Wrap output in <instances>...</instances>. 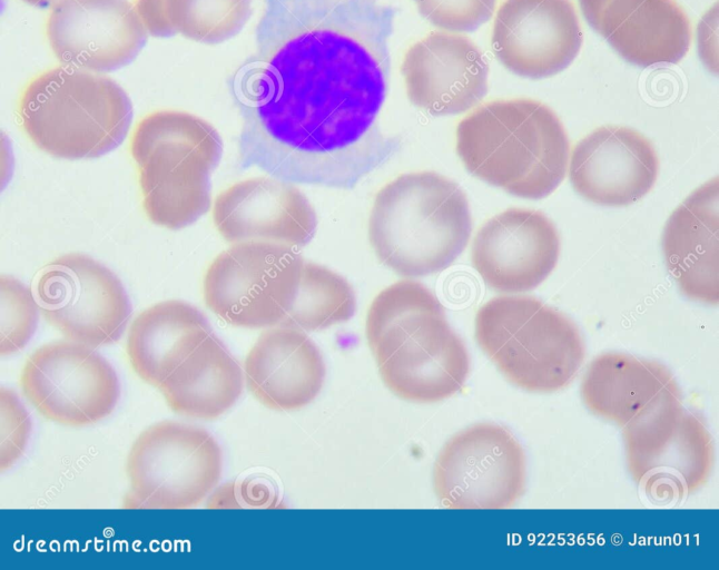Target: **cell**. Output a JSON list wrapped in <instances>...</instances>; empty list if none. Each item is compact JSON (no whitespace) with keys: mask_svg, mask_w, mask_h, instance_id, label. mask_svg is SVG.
<instances>
[{"mask_svg":"<svg viewBox=\"0 0 719 570\" xmlns=\"http://www.w3.org/2000/svg\"><path fill=\"white\" fill-rule=\"evenodd\" d=\"M28 139L53 157L102 156L125 139L132 119L126 91L111 78L60 65L32 77L17 101Z\"/></svg>","mask_w":719,"mask_h":570,"instance_id":"obj_5","label":"cell"},{"mask_svg":"<svg viewBox=\"0 0 719 570\" xmlns=\"http://www.w3.org/2000/svg\"><path fill=\"white\" fill-rule=\"evenodd\" d=\"M658 155L639 131L601 126L571 153L570 181L582 197L603 206H627L641 199L656 183Z\"/></svg>","mask_w":719,"mask_h":570,"instance_id":"obj_19","label":"cell"},{"mask_svg":"<svg viewBox=\"0 0 719 570\" xmlns=\"http://www.w3.org/2000/svg\"><path fill=\"white\" fill-rule=\"evenodd\" d=\"M22 1L35 7L47 8V7H52L59 0H22Z\"/></svg>","mask_w":719,"mask_h":570,"instance_id":"obj_31","label":"cell"},{"mask_svg":"<svg viewBox=\"0 0 719 570\" xmlns=\"http://www.w3.org/2000/svg\"><path fill=\"white\" fill-rule=\"evenodd\" d=\"M150 36L217 45L236 36L252 14V0H134Z\"/></svg>","mask_w":719,"mask_h":570,"instance_id":"obj_26","label":"cell"},{"mask_svg":"<svg viewBox=\"0 0 719 570\" xmlns=\"http://www.w3.org/2000/svg\"><path fill=\"white\" fill-rule=\"evenodd\" d=\"M304 257L268 242L233 244L205 272L206 306L226 323L245 328L282 325L297 294Z\"/></svg>","mask_w":719,"mask_h":570,"instance_id":"obj_10","label":"cell"},{"mask_svg":"<svg viewBox=\"0 0 719 570\" xmlns=\"http://www.w3.org/2000/svg\"><path fill=\"white\" fill-rule=\"evenodd\" d=\"M628 469L648 501L678 505L703 487L715 462L706 424L681 401L622 428Z\"/></svg>","mask_w":719,"mask_h":570,"instance_id":"obj_9","label":"cell"},{"mask_svg":"<svg viewBox=\"0 0 719 570\" xmlns=\"http://www.w3.org/2000/svg\"><path fill=\"white\" fill-rule=\"evenodd\" d=\"M433 26L453 32L477 29L493 14L495 0H413Z\"/></svg>","mask_w":719,"mask_h":570,"instance_id":"obj_29","label":"cell"},{"mask_svg":"<svg viewBox=\"0 0 719 570\" xmlns=\"http://www.w3.org/2000/svg\"><path fill=\"white\" fill-rule=\"evenodd\" d=\"M221 450L203 428L165 420L134 441L126 463L130 490L125 507L188 509L218 484Z\"/></svg>","mask_w":719,"mask_h":570,"instance_id":"obj_8","label":"cell"},{"mask_svg":"<svg viewBox=\"0 0 719 570\" xmlns=\"http://www.w3.org/2000/svg\"><path fill=\"white\" fill-rule=\"evenodd\" d=\"M365 335L383 383L405 401L445 400L467 379L466 346L422 283L403 279L381 291L368 307Z\"/></svg>","mask_w":719,"mask_h":570,"instance_id":"obj_2","label":"cell"},{"mask_svg":"<svg viewBox=\"0 0 719 570\" xmlns=\"http://www.w3.org/2000/svg\"><path fill=\"white\" fill-rule=\"evenodd\" d=\"M35 293L49 325L67 340L93 348L117 342L131 315L129 297L117 275L80 253L48 263Z\"/></svg>","mask_w":719,"mask_h":570,"instance_id":"obj_11","label":"cell"},{"mask_svg":"<svg viewBox=\"0 0 719 570\" xmlns=\"http://www.w3.org/2000/svg\"><path fill=\"white\" fill-rule=\"evenodd\" d=\"M559 254L558 230L543 213L509 208L479 229L471 259L489 287L520 293L540 285L554 269Z\"/></svg>","mask_w":719,"mask_h":570,"instance_id":"obj_17","label":"cell"},{"mask_svg":"<svg viewBox=\"0 0 719 570\" xmlns=\"http://www.w3.org/2000/svg\"><path fill=\"white\" fill-rule=\"evenodd\" d=\"M213 220L232 244L268 242L302 247L317 228L307 197L293 183L273 176L247 178L223 190L215 198Z\"/></svg>","mask_w":719,"mask_h":570,"instance_id":"obj_18","label":"cell"},{"mask_svg":"<svg viewBox=\"0 0 719 570\" xmlns=\"http://www.w3.org/2000/svg\"><path fill=\"white\" fill-rule=\"evenodd\" d=\"M20 386L43 417L67 426L108 416L120 392L112 365L93 347L67 338L46 343L27 357Z\"/></svg>","mask_w":719,"mask_h":570,"instance_id":"obj_13","label":"cell"},{"mask_svg":"<svg viewBox=\"0 0 719 570\" xmlns=\"http://www.w3.org/2000/svg\"><path fill=\"white\" fill-rule=\"evenodd\" d=\"M325 374L317 345L304 331L290 326L268 327L244 361L247 389L263 405L277 411L311 403L321 392Z\"/></svg>","mask_w":719,"mask_h":570,"instance_id":"obj_21","label":"cell"},{"mask_svg":"<svg viewBox=\"0 0 719 570\" xmlns=\"http://www.w3.org/2000/svg\"><path fill=\"white\" fill-rule=\"evenodd\" d=\"M1 471L22 455L31 431L30 416L17 394L1 387Z\"/></svg>","mask_w":719,"mask_h":570,"instance_id":"obj_30","label":"cell"},{"mask_svg":"<svg viewBox=\"0 0 719 570\" xmlns=\"http://www.w3.org/2000/svg\"><path fill=\"white\" fill-rule=\"evenodd\" d=\"M492 48L511 72L542 79L578 56L582 31L570 0H504L495 14Z\"/></svg>","mask_w":719,"mask_h":570,"instance_id":"obj_15","label":"cell"},{"mask_svg":"<svg viewBox=\"0 0 719 570\" xmlns=\"http://www.w3.org/2000/svg\"><path fill=\"white\" fill-rule=\"evenodd\" d=\"M525 454L505 428L477 423L454 434L441 449L433 488L450 509H506L525 490Z\"/></svg>","mask_w":719,"mask_h":570,"instance_id":"obj_12","label":"cell"},{"mask_svg":"<svg viewBox=\"0 0 719 570\" xmlns=\"http://www.w3.org/2000/svg\"><path fill=\"white\" fill-rule=\"evenodd\" d=\"M148 31L129 0H59L46 21V37L61 65L109 72L131 62Z\"/></svg>","mask_w":719,"mask_h":570,"instance_id":"obj_14","label":"cell"},{"mask_svg":"<svg viewBox=\"0 0 719 570\" xmlns=\"http://www.w3.org/2000/svg\"><path fill=\"white\" fill-rule=\"evenodd\" d=\"M355 311L352 285L336 272L304 259L296 297L282 325L321 331L347 322Z\"/></svg>","mask_w":719,"mask_h":570,"instance_id":"obj_27","label":"cell"},{"mask_svg":"<svg viewBox=\"0 0 719 570\" xmlns=\"http://www.w3.org/2000/svg\"><path fill=\"white\" fill-rule=\"evenodd\" d=\"M581 396L592 413L624 428L664 404L681 401V391L663 364L608 352L588 365Z\"/></svg>","mask_w":719,"mask_h":570,"instance_id":"obj_23","label":"cell"},{"mask_svg":"<svg viewBox=\"0 0 719 570\" xmlns=\"http://www.w3.org/2000/svg\"><path fill=\"white\" fill-rule=\"evenodd\" d=\"M39 311L36 296L26 285L12 276H1V356L27 345L37 328Z\"/></svg>","mask_w":719,"mask_h":570,"instance_id":"obj_28","label":"cell"},{"mask_svg":"<svg viewBox=\"0 0 719 570\" xmlns=\"http://www.w3.org/2000/svg\"><path fill=\"white\" fill-rule=\"evenodd\" d=\"M244 381L239 363L213 332L158 389L175 413L214 420L236 403Z\"/></svg>","mask_w":719,"mask_h":570,"instance_id":"obj_25","label":"cell"},{"mask_svg":"<svg viewBox=\"0 0 719 570\" xmlns=\"http://www.w3.org/2000/svg\"><path fill=\"white\" fill-rule=\"evenodd\" d=\"M401 73L410 101L432 116L462 114L487 92L489 65L469 37L433 31L404 53Z\"/></svg>","mask_w":719,"mask_h":570,"instance_id":"obj_16","label":"cell"},{"mask_svg":"<svg viewBox=\"0 0 719 570\" xmlns=\"http://www.w3.org/2000/svg\"><path fill=\"white\" fill-rule=\"evenodd\" d=\"M718 178L695 189L670 215L662 249L667 267L689 298L718 304Z\"/></svg>","mask_w":719,"mask_h":570,"instance_id":"obj_22","label":"cell"},{"mask_svg":"<svg viewBox=\"0 0 719 570\" xmlns=\"http://www.w3.org/2000/svg\"><path fill=\"white\" fill-rule=\"evenodd\" d=\"M129 151L137 165L142 208L156 225L180 229L210 208V174L223 141L203 118L179 110H156L131 132Z\"/></svg>","mask_w":719,"mask_h":570,"instance_id":"obj_6","label":"cell"},{"mask_svg":"<svg viewBox=\"0 0 719 570\" xmlns=\"http://www.w3.org/2000/svg\"><path fill=\"white\" fill-rule=\"evenodd\" d=\"M242 88L243 157L290 183L352 188L397 149L377 126L395 9L385 0H264Z\"/></svg>","mask_w":719,"mask_h":570,"instance_id":"obj_1","label":"cell"},{"mask_svg":"<svg viewBox=\"0 0 719 570\" xmlns=\"http://www.w3.org/2000/svg\"><path fill=\"white\" fill-rule=\"evenodd\" d=\"M213 333L206 316L180 299L156 303L132 321L126 352L135 373L159 387L166 377Z\"/></svg>","mask_w":719,"mask_h":570,"instance_id":"obj_24","label":"cell"},{"mask_svg":"<svg viewBox=\"0 0 719 570\" xmlns=\"http://www.w3.org/2000/svg\"><path fill=\"white\" fill-rule=\"evenodd\" d=\"M474 335L503 376L529 392L564 389L584 362L585 346L574 322L533 296L487 301L475 315Z\"/></svg>","mask_w":719,"mask_h":570,"instance_id":"obj_7","label":"cell"},{"mask_svg":"<svg viewBox=\"0 0 719 570\" xmlns=\"http://www.w3.org/2000/svg\"><path fill=\"white\" fill-rule=\"evenodd\" d=\"M472 232L463 189L435 171L397 176L376 194L368 219L371 246L385 266L422 277L454 264Z\"/></svg>","mask_w":719,"mask_h":570,"instance_id":"obj_4","label":"cell"},{"mask_svg":"<svg viewBox=\"0 0 719 570\" xmlns=\"http://www.w3.org/2000/svg\"><path fill=\"white\" fill-rule=\"evenodd\" d=\"M588 23L628 62L647 68L679 62L691 41L676 0H579Z\"/></svg>","mask_w":719,"mask_h":570,"instance_id":"obj_20","label":"cell"},{"mask_svg":"<svg viewBox=\"0 0 719 570\" xmlns=\"http://www.w3.org/2000/svg\"><path fill=\"white\" fill-rule=\"evenodd\" d=\"M569 149L555 112L530 98L485 102L456 127V153L465 168L522 198H544L557 189Z\"/></svg>","mask_w":719,"mask_h":570,"instance_id":"obj_3","label":"cell"}]
</instances>
